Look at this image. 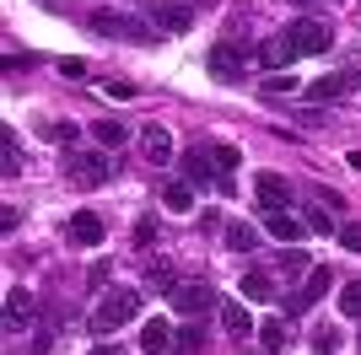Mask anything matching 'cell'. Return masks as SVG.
I'll return each mask as SVG.
<instances>
[{"mask_svg":"<svg viewBox=\"0 0 361 355\" xmlns=\"http://www.w3.org/2000/svg\"><path fill=\"white\" fill-rule=\"evenodd\" d=\"M140 312V291H130V285H114V291L97 296V312H92V328L97 334H114V328H124L130 318Z\"/></svg>","mask_w":361,"mask_h":355,"instance_id":"1","label":"cell"},{"mask_svg":"<svg viewBox=\"0 0 361 355\" xmlns=\"http://www.w3.org/2000/svg\"><path fill=\"white\" fill-rule=\"evenodd\" d=\"M92 32H108V38H124V44H157L162 27L157 22H140V16H124V11H92Z\"/></svg>","mask_w":361,"mask_h":355,"instance_id":"2","label":"cell"},{"mask_svg":"<svg viewBox=\"0 0 361 355\" xmlns=\"http://www.w3.org/2000/svg\"><path fill=\"white\" fill-rule=\"evenodd\" d=\"M211 307H216V291H211L205 280L178 285V291H173V312H178V318H189V323H200V318H205Z\"/></svg>","mask_w":361,"mask_h":355,"instance_id":"3","label":"cell"},{"mask_svg":"<svg viewBox=\"0 0 361 355\" xmlns=\"http://www.w3.org/2000/svg\"><path fill=\"white\" fill-rule=\"evenodd\" d=\"M286 38L297 44V54H324L329 49V22H318V16H297L286 27Z\"/></svg>","mask_w":361,"mask_h":355,"instance_id":"4","label":"cell"},{"mask_svg":"<svg viewBox=\"0 0 361 355\" xmlns=\"http://www.w3.org/2000/svg\"><path fill=\"white\" fill-rule=\"evenodd\" d=\"M146 11H151V22H157L162 32H189V27H195V16H200V6H178V0H151Z\"/></svg>","mask_w":361,"mask_h":355,"instance_id":"5","label":"cell"},{"mask_svg":"<svg viewBox=\"0 0 361 355\" xmlns=\"http://www.w3.org/2000/svg\"><path fill=\"white\" fill-rule=\"evenodd\" d=\"M65 237H71L75 248H97L108 237V226H103V216H92V210H75L71 221H65Z\"/></svg>","mask_w":361,"mask_h":355,"instance_id":"6","label":"cell"},{"mask_svg":"<svg viewBox=\"0 0 361 355\" xmlns=\"http://www.w3.org/2000/svg\"><path fill=\"white\" fill-rule=\"evenodd\" d=\"M329 285H334L329 264H313V275L302 280V291L291 296V307H286V312H307V307H313V301H324V291H329Z\"/></svg>","mask_w":361,"mask_h":355,"instance_id":"7","label":"cell"},{"mask_svg":"<svg viewBox=\"0 0 361 355\" xmlns=\"http://www.w3.org/2000/svg\"><path fill=\"white\" fill-rule=\"evenodd\" d=\"M254 194H259V205H264V210H286L291 205V183L281 173H259L254 178Z\"/></svg>","mask_w":361,"mask_h":355,"instance_id":"8","label":"cell"},{"mask_svg":"<svg viewBox=\"0 0 361 355\" xmlns=\"http://www.w3.org/2000/svg\"><path fill=\"white\" fill-rule=\"evenodd\" d=\"M264 232H270L275 242H302V237H307V221L291 216V210H264Z\"/></svg>","mask_w":361,"mask_h":355,"instance_id":"9","label":"cell"},{"mask_svg":"<svg viewBox=\"0 0 361 355\" xmlns=\"http://www.w3.org/2000/svg\"><path fill=\"white\" fill-rule=\"evenodd\" d=\"M356 87H361V75H318L302 97H307V103H334V97H345V92H356Z\"/></svg>","mask_w":361,"mask_h":355,"instance_id":"10","label":"cell"},{"mask_svg":"<svg viewBox=\"0 0 361 355\" xmlns=\"http://www.w3.org/2000/svg\"><path fill=\"white\" fill-rule=\"evenodd\" d=\"M183 183H195V189H211L216 183V156H205V151H183Z\"/></svg>","mask_w":361,"mask_h":355,"instance_id":"11","label":"cell"},{"mask_svg":"<svg viewBox=\"0 0 361 355\" xmlns=\"http://www.w3.org/2000/svg\"><path fill=\"white\" fill-rule=\"evenodd\" d=\"M243 65H248V59H243L232 44H216L211 49V75H216V81H243Z\"/></svg>","mask_w":361,"mask_h":355,"instance_id":"12","label":"cell"},{"mask_svg":"<svg viewBox=\"0 0 361 355\" xmlns=\"http://www.w3.org/2000/svg\"><path fill=\"white\" fill-rule=\"evenodd\" d=\"M108 178V156H71V183H81V189H97Z\"/></svg>","mask_w":361,"mask_h":355,"instance_id":"13","label":"cell"},{"mask_svg":"<svg viewBox=\"0 0 361 355\" xmlns=\"http://www.w3.org/2000/svg\"><path fill=\"white\" fill-rule=\"evenodd\" d=\"M140 146H146V162H173V135L162 130V124H146V130H140Z\"/></svg>","mask_w":361,"mask_h":355,"instance_id":"14","label":"cell"},{"mask_svg":"<svg viewBox=\"0 0 361 355\" xmlns=\"http://www.w3.org/2000/svg\"><path fill=\"white\" fill-rule=\"evenodd\" d=\"M291 59H297V44H291V38H286V32H275V38H270V44H264V49H259V65H270V70H286V65H291Z\"/></svg>","mask_w":361,"mask_h":355,"instance_id":"15","label":"cell"},{"mask_svg":"<svg viewBox=\"0 0 361 355\" xmlns=\"http://www.w3.org/2000/svg\"><path fill=\"white\" fill-rule=\"evenodd\" d=\"M27 323H32V291L11 285V296H6V328H27Z\"/></svg>","mask_w":361,"mask_h":355,"instance_id":"16","label":"cell"},{"mask_svg":"<svg viewBox=\"0 0 361 355\" xmlns=\"http://www.w3.org/2000/svg\"><path fill=\"white\" fill-rule=\"evenodd\" d=\"M275 275H281V280H307V275H313V259H307V253H302V248H286V253H281V264H275Z\"/></svg>","mask_w":361,"mask_h":355,"instance_id":"17","label":"cell"},{"mask_svg":"<svg viewBox=\"0 0 361 355\" xmlns=\"http://www.w3.org/2000/svg\"><path fill=\"white\" fill-rule=\"evenodd\" d=\"M167 344H173V328H167L162 318H151V323L140 328V350L146 355H167Z\"/></svg>","mask_w":361,"mask_h":355,"instance_id":"18","label":"cell"},{"mask_svg":"<svg viewBox=\"0 0 361 355\" xmlns=\"http://www.w3.org/2000/svg\"><path fill=\"white\" fill-rule=\"evenodd\" d=\"M92 140H97V146H103V151H119L124 146V135H130V130H124V124H114V118H97V124H92Z\"/></svg>","mask_w":361,"mask_h":355,"instance_id":"19","label":"cell"},{"mask_svg":"<svg viewBox=\"0 0 361 355\" xmlns=\"http://www.w3.org/2000/svg\"><path fill=\"white\" fill-rule=\"evenodd\" d=\"M221 323H226V334H232V340H248V334H254V318H248L238 301H226V307H221Z\"/></svg>","mask_w":361,"mask_h":355,"instance_id":"20","label":"cell"},{"mask_svg":"<svg viewBox=\"0 0 361 355\" xmlns=\"http://www.w3.org/2000/svg\"><path fill=\"white\" fill-rule=\"evenodd\" d=\"M146 291H162V296L178 291V275H173V264H146Z\"/></svg>","mask_w":361,"mask_h":355,"instance_id":"21","label":"cell"},{"mask_svg":"<svg viewBox=\"0 0 361 355\" xmlns=\"http://www.w3.org/2000/svg\"><path fill=\"white\" fill-rule=\"evenodd\" d=\"M243 296H248V301H264V296H275V280L264 269H248V275H243Z\"/></svg>","mask_w":361,"mask_h":355,"instance_id":"22","label":"cell"},{"mask_svg":"<svg viewBox=\"0 0 361 355\" xmlns=\"http://www.w3.org/2000/svg\"><path fill=\"white\" fill-rule=\"evenodd\" d=\"M221 237H226V248H232V253H248V248H259V232H254V226H243V221H232Z\"/></svg>","mask_w":361,"mask_h":355,"instance_id":"23","label":"cell"},{"mask_svg":"<svg viewBox=\"0 0 361 355\" xmlns=\"http://www.w3.org/2000/svg\"><path fill=\"white\" fill-rule=\"evenodd\" d=\"M162 205L167 210H189V205H195V183H183V178H178V183H167V189H162Z\"/></svg>","mask_w":361,"mask_h":355,"instance_id":"24","label":"cell"},{"mask_svg":"<svg viewBox=\"0 0 361 355\" xmlns=\"http://www.w3.org/2000/svg\"><path fill=\"white\" fill-rule=\"evenodd\" d=\"M0 156H6V178L22 173V151H16V135L11 130H0Z\"/></svg>","mask_w":361,"mask_h":355,"instance_id":"25","label":"cell"},{"mask_svg":"<svg viewBox=\"0 0 361 355\" xmlns=\"http://www.w3.org/2000/svg\"><path fill=\"white\" fill-rule=\"evenodd\" d=\"M340 307H345L350 318H361V280H345V285H340Z\"/></svg>","mask_w":361,"mask_h":355,"instance_id":"26","label":"cell"},{"mask_svg":"<svg viewBox=\"0 0 361 355\" xmlns=\"http://www.w3.org/2000/svg\"><path fill=\"white\" fill-rule=\"evenodd\" d=\"M211 156H216V173H221V178H226V173H238V146H216Z\"/></svg>","mask_w":361,"mask_h":355,"instance_id":"27","label":"cell"},{"mask_svg":"<svg viewBox=\"0 0 361 355\" xmlns=\"http://www.w3.org/2000/svg\"><path fill=\"white\" fill-rule=\"evenodd\" d=\"M302 221H307V232H318V237H329V232H340V226H334L329 216H324V210H307V216H302Z\"/></svg>","mask_w":361,"mask_h":355,"instance_id":"28","label":"cell"},{"mask_svg":"<svg viewBox=\"0 0 361 355\" xmlns=\"http://www.w3.org/2000/svg\"><path fill=\"white\" fill-rule=\"evenodd\" d=\"M334 344H340V334H334V328H313V355H329Z\"/></svg>","mask_w":361,"mask_h":355,"instance_id":"29","label":"cell"},{"mask_svg":"<svg viewBox=\"0 0 361 355\" xmlns=\"http://www.w3.org/2000/svg\"><path fill=\"white\" fill-rule=\"evenodd\" d=\"M286 92H297L291 75H270V81H264V97H286Z\"/></svg>","mask_w":361,"mask_h":355,"instance_id":"30","label":"cell"},{"mask_svg":"<svg viewBox=\"0 0 361 355\" xmlns=\"http://www.w3.org/2000/svg\"><path fill=\"white\" fill-rule=\"evenodd\" d=\"M49 135H54L60 146H75V140H81V130H75V124H54V130H49Z\"/></svg>","mask_w":361,"mask_h":355,"instance_id":"31","label":"cell"},{"mask_svg":"<svg viewBox=\"0 0 361 355\" xmlns=\"http://www.w3.org/2000/svg\"><path fill=\"white\" fill-rule=\"evenodd\" d=\"M334 237H340V242H345L350 253H361V226H340V232H334Z\"/></svg>","mask_w":361,"mask_h":355,"instance_id":"32","label":"cell"},{"mask_svg":"<svg viewBox=\"0 0 361 355\" xmlns=\"http://www.w3.org/2000/svg\"><path fill=\"white\" fill-rule=\"evenodd\" d=\"M103 92H108V97H135V87H130V81H103Z\"/></svg>","mask_w":361,"mask_h":355,"instance_id":"33","label":"cell"},{"mask_svg":"<svg viewBox=\"0 0 361 355\" xmlns=\"http://www.w3.org/2000/svg\"><path fill=\"white\" fill-rule=\"evenodd\" d=\"M259 340H264V344H281V323H275V318H270V323H259Z\"/></svg>","mask_w":361,"mask_h":355,"instance_id":"34","label":"cell"},{"mask_svg":"<svg viewBox=\"0 0 361 355\" xmlns=\"http://www.w3.org/2000/svg\"><path fill=\"white\" fill-rule=\"evenodd\" d=\"M16 221H22V216H16V205L0 210V232H16Z\"/></svg>","mask_w":361,"mask_h":355,"instance_id":"35","label":"cell"},{"mask_svg":"<svg viewBox=\"0 0 361 355\" xmlns=\"http://www.w3.org/2000/svg\"><path fill=\"white\" fill-rule=\"evenodd\" d=\"M92 355H124V350H119V344H97Z\"/></svg>","mask_w":361,"mask_h":355,"instance_id":"36","label":"cell"}]
</instances>
